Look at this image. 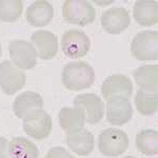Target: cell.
Returning a JSON list of instances; mask_svg holds the SVG:
<instances>
[{
  "label": "cell",
  "instance_id": "cell-1",
  "mask_svg": "<svg viewBox=\"0 0 158 158\" xmlns=\"http://www.w3.org/2000/svg\"><path fill=\"white\" fill-rule=\"evenodd\" d=\"M61 81L69 91H82L94 85L95 72L88 62L73 61L64 65Z\"/></svg>",
  "mask_w": 158,
  "mask_h": 158
},
{
  "label": "cell",
  "instance_id": "cell-2",
  "mask_svg": "<svg viewBox=\"0 0 158 158\" xmlns=\"http://www.w3.org/2000/svg\"><path fill=\"white\" fill-rule=\"evenodd\" d=\"M131 54L140 61L158 59V32L142 31L135 35L131 42Z\"/></svg>",
  "mask_w": 158,
  "mask_h": 158
},
{
  "label": "cell",
  "instance_id": "cell-3",
  "mask_svg": "<svg viewBox=\"0 0 158 158\" xmlns=\"http://www.w3.org/2000/svg\"><path fill=\"white\" fill-rule=\"evenodd\" d=\"M62 16L68 23L86 27L95 20L96 10L89 1L67 0L62 6Z\"/></svg>",
  "mask_w": 158,
  "mask_h": 158
},
{
  "label": "cell",
  "instance_id": "cell-4",
  "mask_svg": "<svg viewBox=\"0 0 158 158\" xmlns=\"http://www.w3.org/2000/svg\"><path fill=\"white\" fill-rule=\"evenodd\" d=\"M98 149L106 157H118L129 148V137L122 130L110 128L101 132L98 136Z\"/></svg>",
  "mask_w": 158,
  "mask_h": 158
},
{
  "label": "cell",
  "instance_id": "cell-5",
  "mask_svg": "<svg viewBox=\"0 0 158 158\" xmlns=\"http://www.w3.org/2000/svg\"><path fill=\"white\" fill-rule=\"evenodd\" d=\"M90 48V38L81 30H69L61 37V49L69 58L78 59L85 57Z\"/></svg>",
  "mask_w": 158,
  "mask_h": 158
},
{
  "label": "cell",
  "instance_id": "cell-6",
  "mask_svg": "<svg viewBox=\"0 0 158 158\" xmlns=\"http://www.w3.org/2000/svg\"><path fill=\"white\" fill-rule=\"evenodd\" d=\"M23 130L35 140L47 138L52 130L51 116L42 109L32 111L23 118Z\"/></svg>",
  "mask_w": 158,
  "mask_h": 158
},
{
  "label": "cell",
  "instance_id": "cell-7",
  "mask_svg": "<svg viewBox=\"0 0 158 158\" xmlns=\"http://www.w3.org/2000/svg\"><path fill=\"white\" fill-rule=\"evenodd\" d=\"M12 62L21 70H31L37 64V52L34 45L25 40H12L9 44Z\"/></svg>",
  "mask_w": 158,
  "mask_h": 158
},
{
  "label": "cell",
  "instance_id": "cell-8",
  "mask_svg": "<svg viewBox=\"0 0 158 158\" xmlns=\"http://www.w3.org/2000/svg\"><path fill=\"white\" fill-rule=\"evenodd\" d=\"M75 108L80 109L85 116V121L90 124H97L104 115V103L101 98L94 93H85L74 98Z\"/></svg>",
  "mask_w": 158,
  "mask_h": 158
},
{
  "label": "cell",
  "instance_id": "cell-9",
  "mask_svg": "<svg viewBox=\"0 0 158 158\" xmlns=\"http://www.w3.org/2000/svg\"><path fill=\"white\" fill-rule=\"evenodd\" d=\"M25 74L9 60L0 62V89L6 95H13L25 85Z\"/></svg>",
  "mask_w": 158,
  "mask_h": 158
},
{
  "label": "cell",
  "instance_id": "cell-10",
  "mask_svg": "<svg viewBox=\"0 0 158 158\" xmlns=\"http://www.w3.org/2000/svg\"><path fill=\"white\" fill-rule=\"evenodd\" d=\"M133 108L128 98L113 96L106 101V120L113 126H123L131 120Z\"/></svg>",
  "mask_w": 158,
  "mask_h": 158
},
{
  "label": "cell",
  "instance_id": "cell-11",
  "mask_svg": "<svg viewBox=\"0 0 158 158\" xmlns=\"http://www.w3.org/2000/svg\"><path fill=\"white\" fill-rule=\"evenodd\" d=\"M131 23L128 10L124 7H111L101 15V27L111 35L124 32Z\"/></svg>",
  "mask_w": 158,
  "mask_h": 158
},
{
  "label": "cell",
  "instance_id": "cell-12",
  "mask_svg": "<svg viewBox=\"0 0 158 158\" xmlns=\"http://www.w3.org/2000/svg\"><path fill=\"white\" fill-rule=\"evenodd\" d=\"M37 55L42 60H51L58 52V38L54 33L47 30H39L31 36Z\"/></svg>",
  "mask_w": 158,
  "mask_h": 158
},
{
  "label": "cell",
  "instance_id": "cell-13",
  "mask_svg": "<svg viewBox=\"0 0 158 158\" xmlns=\"http://www.w3.org/2000/svg\"><path fill=\"white\" fill-rule=\"evenodd\" d=\"M101 93L106 101L113 96H123L130 99L133 94V83L128 76L114 74L106 78L101 85Z\"/></svg>",
  "mask_w": 158,
  "mask_h": 158
},
{
  "label": "cell",
  "instance_id": "cell-14",
  "mask_svg": "<svg viewBox=\"0 0 158 158\" xmlns=\"http://www.w3.org/2000/svg\"><path fill=\"white\" fill-rule=\"evenodd\" d=\"M27 20L33 27H45L53 20L54 7L47 0H38L30 4L27 10Z\"/></svg>",
  "mask_w": 158,
  "mask_h": 158
},
{
  "label": "cell",
  "instance_id": "cell-15",
  "mask_svg": "<svg viewBox=\"0 0 158 158\" xmlns=\"http://www.w3.org/2000/svg\"><path fill=\"white\" fill-rule=\"evenodd\" d=\"M133 17L141 27H151L158 21V3L155 0H138L133 7Z\"/></svg>",
  "mask_w": 158,
  "mask_h": 158
},
{
  "label": "cell",
  "instance_id": "cell-16",
  "mask_svg": "<svg viewBox=\"0 0 158 158\" xmlns=\"http://www.w3.org/2000/svg\"><path fill=\"white\" fill-rule=\"evenodd\" d=\"M43 99L35 92H23L15 98L13 102V112L18 118L23 119L32 111L42 109Z\"/></svg>",
  "mask_w": 158,
  "mask_h": 158
},
{
  "label": "cell",
  "instance_id": "cell-17",
  "mask_svg": "<svg viewBox=\"0 0 158 158\" xmlns=\"http://www.w3.org/2000/svg\"><path fill=\"white\" fill-rule=\"evenodd\" d=\"M69 149L79 156H86L94 150V136L89 130L81 129L67 136Z\"/></svg>",
  "mask_w": 158,
  "mask_h": 158
},
{
  "label": "cell",
  "instance_id": "cell-18",
  "mask_svg": "<svg viewBox=\"0 0 158 158\" xmlns=\"http://www.w3.org/2000/svg\"><path fill=\"white\" fill-rule=\"evenodd\" d=\"M58 119L61 129L68 135L83 129L85 122V114L78 108H62L58 114Z\"/></svg>",
  "mask_w": 158,
  "mask_h": 158
},
{
  "label": "cell",
  "instance_id": "cell-19",
  "mask_svg": "<svg viewBox=\"0 0 158 158\" xmlns=\"http://www.w3.org/2000/svg\"><path fill=\"white\" fill-rule=\"evenodd\" d=\"M135 82L144 91H157L158 67L157 64H147L137 68L133 74Z\"/></svg>",
  "mask_w": 158,
  "mask_h": 158
},
{
  "label": "cell",
  "instance_id": "cell-20",
  "mask_svg": "<svg viewBox=\"0 0 158 158\" xmlns=\"http://www.w3.org/2000/svg\"><path fill=\"white\" fill-rule=\"evenodd\" d=\"M11 158H38L39 151L36 144L24 137H14L9 143Z\"/></svg>",
  "mask_w": 158,
  "mask_h": 158
},
{
  "label": "cell",
  "instance_id": "cell-21",
  "mask_svg": "<svg viewBox=\"0 0 158 158\" xmlns=\"http://www.w3.org/2000/svg\"><path fill=\"white\" fill-rule=\"evenodd\" d=\"M135 106L137 111L143 116H151L157 112L158 95L157 91H137L135 96Z\"/></svg>",
  "mask_w": 158,
  "mask_h": 158
},
{
  "label": "cell",
  "instance_id": "cell-22",
  "mask_svg": "<svg viewBox=\"0 0 158 158\" xmlns=\"http://www.w3.org/2000/svg\"><path fill=\"white\" fill-rule=\"evenodd\" d=\"M137 150L148 156L158 153V132L156 130H142L136 135Z\"/></svg>",
  "mask_w": 158,
  "mask_h": 158
},
{
  "label": "cell",
  "instance_id": "cell-23",
  "mask_svg": "<svg viewBox=\"0 0 158 158\" xmlns=\"http://www.w3.org/2000/svg\"><path fill=\"white\" fill-rule=\"evenodd\" d=\"M23 2L21 0H0V21L15 22L21 16Z\"/></svg>",
  "mask_w": 158,
  "mask_h": 158
},
{
  "label": "cell",
  "instance_id": "cell-24",
  "mask_svg": "<svg viewBox=\"0 0 158 158\" xmlns=\"http://www.w3.org/2000/svg\"><path fill=\"white\" fill-rule=\"evenodd\" d=\"M44 158H75L68 150L62 147H54L47 153Z\"/></svg>",
  "mask_w": 158,
  "mask_h": 158
},
{
  "label": "cell",
  "instance_id": "cell-25",
  "mask_svg": "<svg viewBox=\"0 0 158 158\" xmlns=\"http://www.w3.org/2000/svg\"><path fill=\"white\" fill-rule=\"evenodd\" d=\"M9 141L6 138L0 136V158H9Z\"/></svg>",
  "mask_w": 158,
  "mask_h": 158
},
{
  "label": "cell",
  "instance_id": "cell-26",
  "mask_svg": "<svg viewBox=\"0 0 158 158\" xmlns=\"http://www.w3.org/2000/svg\"><path fill=\"white\" fill-rule=\"evenodd\" d=\"M122 158H136V157H134V156H126V157H122Z\"/></svg>",
  "mask_w": 158,
  "mask_h": 158
},
{
  "label": "cell",
  "instance_id": "cell-27",
  "mask_svg": "<svg viewBox=\"0 0 158 158\" xmlns=\"http://www.w3.org/2000/svg\"><path fill=\"white\" fill-rule=\"evenodd\" d=\"M1 52H2V51H1V44H0V56H1Z\"/></svg>",
  "mask_w": 158,
  "mask_h": 158
}]
</instances>
